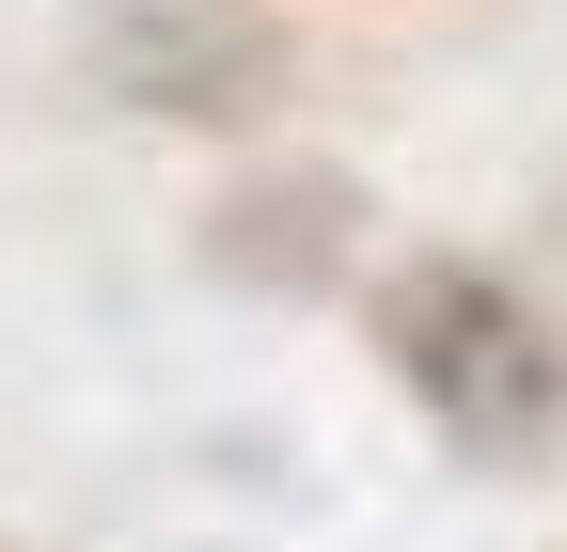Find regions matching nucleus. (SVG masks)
Wrapping results in <instances>:
<instances>
[{"label":"nucleus","instance_id":"7ed1b4c3","mask_svg":"<svg viewBox=\"0 0 567 552\" xmlns=\"http://www.w3.org/2000/svg\"><path fill=\"white\" fill-rule=\"evenodd\" d=\"M347 222H363L347 174H252L221 222H205V253H221L237 285H331V268H347Z\"/></svg>","mask_w":567,"mask_h":552},{"label":"nucleus","instance_id":"f257e3e1","mask_svg":"<svg viewBox=\"0 0 567 552\" xmlns=\"http://www.w3.org/2000/svg\"><path fill=\"white\" fill-rule=\"evenodd\" d=\"M363 348H379V379L410 395V427L457 473H505L520 490V473L567 458V331H551V300L520 268L442 253V237L363 268Z\"/></svg>","mask_w":567,"mask_h":552},{"label":"nucleus","instance_id":"f03ea898","mask_svg":"<svg viewBox=\"0 0 567 552\" xmlns=\"http://www.w3.org/2000/svg\"><path fill=\"white\" fill-rule=\"evenodd\" d=\"M80 48H95V95L158 111V126H252L284 95V32L252 0H95Z\"/></svg>","mask_w":567,"mask_h":552}]
</instances>
